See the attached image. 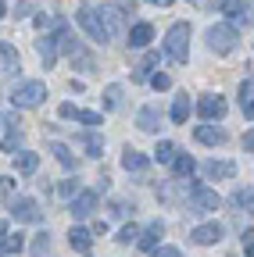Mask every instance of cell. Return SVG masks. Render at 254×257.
<instances>
[{
    "label": "cell",
    "instance_id": "obj_1",
    "mask_svg": "<svg viewBox=\"0 0 254 257\" xmlns=\"http://www.w3.org/2000/svg\"><path fill=\"white\" fill-rule=\"evenodd\" d=\"M68 43H72L68 25H65V22H57V29H54V32H47V36L36 43V54H40V61H43V68H54L57 50H68Z\"/></svg>",
    "mask_w": 254,
    "mask_h": 257
},
{
    "label": "cell",
    "instance_id": "obj_2",
    "mask_svg": "<svg viewBox=\"0 0 254 257\" xmlns=\"http://www.w3.org/2000/svg\"><path fill=\"white\" fill-rule=\"evenodd\" d=\"M240 43V29L233 22H215L208 29V50L211 54H233Z\"/></svg>",
    "mask_w": 254,
    "mask_h": 257
},
{
    "label": "cell",
    "instance_id": "obj_3",
    "mask_svg": "<svg viewBox=\"0 0 254 257\" xmlns=\"http://www.w3.org/2000/svg\"><path fill=\"white\" fill-rule=\"evenodd\" d=\"M165 54H168L176 64H186V57H190V25H186V22H176V25L165 32Z\"/></svg>",
    "mask_w": 254,
    "mask_h": 257
},
{
    "label": "cell",
    "instance_id": "obj_4",
    "mask_svg": "<svg viewBox=\"0 0 254 257\" xmlns=\"http://www.w3.org/2000/svg\"><path fill=\"white\" fill-rule=\"evenodd\" d=\"M43 100H47V86H43V79L18 82V86H15V93H11V104H15V107H22V111H29V107H40Z\"/></svg>",
    "mask_w": 254,
    "mask_h": 257
},
{
    "label": "cell",
    "instance_id": "obj_5",
    "mask_svg": "<svg viewBox=\"0 0 254 257\" xmlns=\"http://www.w3.org/2000/svg\"><path fill=\"white\" fill-rule=\"evenodd\" d=\"M75 22H79V29L86 32L93 43H108L111 40V32H108V25L101 18V8H79L75 11Z\"/></svg>",
    "mask_w": 254,
    "mask_h": 257
},
{
    "label": "cell",
    "instance_id": "obj_6",
    "mask_svg": "<svg viewBox=\"0 0 254 257\" xmlns=\"http://www.w3.org/2000/svg\"><path fill=\"white\" fill-rule=\"evenodd\" d=\"M218 193L215 189H208V186H201V182H194L190 186V207H194L197 214H208V211H218Z\"/></svg>",
    "mask_w": 254,
    "mask_h": 257
},
{
    "label": "cell",
    "instance_id": "obj_7",
    "mask_svg": "<svg viewBox=\"0 0 254 257\" xmlns=\"http://www.w3.org/2000/svg\"><path fill=\"white\" fill-rule=\"evenodd\" d=\"M97 204H101V193L86 189V193H75V197L68 200V211H72V218H90L93 211H97Z\"/></svg>",
    "mask_w": 254,
    "mask_h": 257
},
{
    "label": "cell",
    "instance_id": "obj_8",
    "mask_svg": "<svg viewBox=\"0 0 254 257\" xmlns=\"http://www.w3.org/2000/svg\"><path fill=\"white\" fill-rule=\"evenodd\" d=\"M11 218L15 221H43V211L33 197H15L11 200Z\"/></svg>",
    "mask_w": 254,
    "mask_h": 257
},
{
    "label": "cell",
    "instance_id": "obj_9",
    "mask_svg": "<svg viewBox=\"0 0 254 257\" xmlns=\"http://www.w3.org/2000/svg\"><path fill=\"white\" fill-rule=\"evenodd\" d=\"M0 125H8V136L0 140V150L15 157V150H18V147H22V140H25V133H22V121H18L15 114H4V121H0Z\"/></svg>",
    "mask_w": 254,
    "mask_h": 257
},
{
    "label": "cell",
    "instance_id": "obj_10",
    "mask_svg": "<svg viewBox=\"0 0 254 257\" xmlns=\"http://www.w3.org/2000/svg\"><path fill=\"white\" fill-rule=\"evenodd\" d=\"M197 111H201V118H204V121H218L222 114H226V100H222L218 93H211V96H201Z\"/></svg>",
    "mask_w": 254,
    "mask_h": 257
},
{
    "label": "cell",
    "instance_id": "obj_11",
    "mask_svg": "<svg viewBox=\"0 0 254 257\" xmlns=\"http://www.w3.org/2000/svg\"><path fill=\"white\" fill-rule=\"evenodd\" d=\"M57 114H61V118H72V121H82V125H90V128L101 125V114H97V111H82V107H75V104H61Z\"/></svg>",
    "mask_w": 254,
    "mask_h": 257
},
{
    "label": "cell",
    "instance_id": "obj_12",
    "mask_svg": "<svg viewBox=\"0 0 254 257\" xmlns=\"http://www.w3.org/2000/svg\"><path fill=\"white\" fill-rule=\"evenodd\" d=\"M190 239H194L197 246H211V243L222 239V225L218 221H204V225H197V229L190 232Z\"/></svg>",
    "mask_w": 254,
    "mask_h": 257
},
{
    "label": "cell",
    "instance_id": "obj_13",
    "mask_svg": "<svg viewBox=\"0 0 254 257\" xmlns=\"http://www.w3.org/2000/svg\"><path fill=\"white\" fill-rule=\"evenodd\" d=\"M161 236H165V225H161V221H150L147 229L140 232L136 246H140V250H147V253H154V250H157V243H161Z\"/></svg>",
    "mask_w": 254,
    "mask_h": 257
},
{
    "label": "cell",
    "instance_id": "obj_14",
    "mask_svg": "<svg viewBox=\"0 0 254 257\" xmlns=\"http://www.w3.org/2000/svg\"><path fill=\"white\" fill-rule=\"evenodd\" d=\"M222 11H226L229 18H236V22H243V25L254 22V8L247 4V0H222Z\"/></svg>",
    "mask_w": 254,
    "mask_h": 257
},
{
    "label": "cell",
    "instance_id": "obj_15",
    "mask_svg": "<svg viewBox=\"0 0 254 257\" xmlns=\"http://www.w3.org/2000/svg\"><path fill=\"white\" fill-rule=\"evenodd\" d=\"M136 125L143 128V133H157V128H161V107H157V104H147V107H140V114H136Z\"/></svg>",
    "mask_w": 254,
    "mask_h": 257
},
{
    "label": "cell",
    "instance_id": "obj_16",
    "mask_svg": "<svg viewBox=\"0 0 254 257\" xmlns=\"http://www.w3.org/2000/svg\"><path fill=\"white\" fill-rule=\"evenodd\" d=\"M226 140H229L226 128H218V125H197V143H204V147H222Z\"/></svg>",
    "mask_w": 254,
    "mask_h": 257
},
{
    "label": "cell",
    "instance_id": "obj_17",
    "mask_svg": "<svg viewBox=\"0 0 254 257\" xmlns=\"http://www.w3.org/2000/svg\"><path fill=\"white\" fill-rule=\"evenodd\" d=\"M147 165H150L147 154H140V150H133V147H125V154H122V168H125V172H147Z\"/></svg>",
    "mask_w": 254,
    "mask_h": 257
},
{
    "label": "cell",
    "instance_id": "obj_18",
    "mask_svg": "<svg viewBox=\"0 0 254 257\" xmlns=\"http://www.w3.org/2000/svg\"><path fill=\"white\" fill-rule=\"evenodd\" d=\"M150 40H154V25H150V22H136V25L129 29V47L140 50V47H147Z\"/></svg>",
    "mask_w": 254,
    "mask_h": 257
},
{
    "label": "cell",
    "instance_id": "obj_19",
    "mask_svg": "<svg viewBox=\"0 0 254 257\" xmlns=\"http://www.w3.org/2000/svg\"><path fill=\"white\" fill-rule=\"evenodd\" d=\"M204 175H208V179H233V175H236V165H233V161H208V165H204Z\"/></svg>",
    "mask_w": 254,
    "mask_h": 257
},
{
    "label": "cell",
    "instance_id": "obj_20",
    "mask_svg": "<svg viewBox=\"0 0 254 257\" xmlns=\"http://www.w3.org/2000/svg\"><path fill=\"white\" fill-rule=\"evenodd\" d=\"M240 114L243 118H254V79H243L240 82Z\"/></svg>",
    "mask_w": 254,
    "mask_h": 257
},
{
    "label": "cell",
    "instance_id": "obj_21",
    "mask_svg": "<svg viewBox=\"0 0 254 257\" xmlns=\"http://www.w3.org/2000/svg\"><path fill=\"white\" fill-rule=\"evenodd\" d=\"M15 168H18L22 175H33V172L40 168V154H33V150H18V154H15Z\"/></svg>",
    "mask_w": 254,
    "mask_h": 257
},
{
    "label": "cell",
    "instance_id": "obj_22",
    "mask_svg": "<svg viewBox=\"0 0 254 257\" xmlns=\"http://www.w3.org/2000/svg\"><path fill=\"white\" fill-rule=\"evenodd\" d=\"M154 68H157V50H150V54H147V57L136 64V72H133V82H150Z\"/></svg>",
    "mask_w": 254,
    "mask_h": 257
},
{
    "label": "cell",
    "instance_id": "obj_23",
    "mask_svg": "<svg viewBox=\"0 0 254 257\" xmlns=\"http://www.w3.org/2000/svg\"><path fill=\"white\" fill-rule=\"evenodd\" d=\"M75 143H79V147L86 150V157H101V154H104V140H101L97 133H82V136H79Z\"/></svg>",
    "mask_w": 254,
    "mask_h": 257
},
{
    "label": "cell",
    "instance_id": "obj_24",
    "mask_svg": "<svg viewBox=\"0 0 254 257\" xmlns=\"http://www.w3.org/2000/svg\"><path fill=\"white\" fill-rule=\"evenodd\" d=\"M68 246L79 250V253H86L93 246V232L90 229H68Z\"/></svg>",
    "mask_w": 254,
    "mask_h": 257
},
{
    "label": "cell",
    "instance_id": "obj_25",
    "mask_svg": "<svg viewBox=\"0 0 254 257\" xmlns=\"http://www.w3.org/2000/svg\"><path fill=\"white\" fill-rule=\"evenodd\" d=\"M190 111H194V104H190V96H186V93H179L176 100H172V121H176V125H186Z\"/></svg>",
    "mask_w": 254,
    "mask_h": 257
},
{
    "label": "cell",
    "instance_id": "obj_26",
    "mask_svg": "<svg viewBox=\"0 0 254 257\" xmlns=\"http://www.w3.org/2000/svg\"><path fill=\"white\" fill-rule=\"evenodd\" d=\"M22 250H25V236H18V232L0 236V257H11V253H22Z\"/></svg>",
    "mask_w": 254,
    "mask_h": 257
},
{
    "label": "cell",
    "instance_id": "obj_27",
    "mask_svg": "<svg viewBox=\"0 0 254 257\" xmlns=\"http://www.w3.org/2000/svg\"><path fill=\"white\" fill-rule=\"evenodd\" d=\"M172 172L179 175V179H190L197 172V161L190 157V154H176V161H172Z\"/></svg>",
    "mask_w": 254,
    "mask_h": 257
},
{
    "label": "cell",
    "instance_id": "obj_28",
    "mask_svg": "<svg viewBox=\"0 0 254 257\" xmlns=\"http://www.w3.org/2000/svg\"><path fill=\"white\" fill-rule=\"evenodd\" d=\"M50 150H54V157L65 165L68 172H75L79 168V161H75V154H72V147H65V143H50Z\"/></svg>",
    "mask_w": 254,
    "mask_h": 257
},
{
    "label": "cell",
    "instance_id": "obj_29",
    "mask_svg": "<svg viewBox=\"0 0 254 257\" xmlns=\"http://www.w3.org/2000/svg\"><path fill=\"white\" fill-rule=\"evenodd\" d=\"M101 18H104V25H108V32H111V40L122 32V11L118 8H101Z\"/></svg>",
    "mask_w": 254,
    "mask_h": 257
},
{
    "label": "cell",
    "instance_id": "obj_30",
    "mask_svg": "<svg viewBox=\"0 0 254 257\" xmlns=\"http://www.w3.org/2000/svg\"><path fill=\"white\" fill-rule=\"evenodd\" d=\"M176 154H179V147L168 143V140H161V143H157V150H154V161H157V165H172Z\"/></svg>",
    "mask_w": 254,
    "mask_h": 257
},
{
    "label": "cell",
    "instance_id": "obj_31",
    "mask_svg": "<svg viewBox=\"0 0 254 257\" xmlns=\"http://www.w3.org/2000/svg\"><path fill=\"white\" fill-rule=\"evenodd\" d=\"M104 107H108V111H118V107H122V86H118V82H111V86L104 89Z\"/></svg>",
    "mask_w": 254,
    "mask_h": 257
},
{
    "label": "cell",
    "instance_id": "obj_32",
    "mask_svg": "<svg viewBox=\"0 0 254 257\" xmlns=\"http://www.w3.org/2000/svg\"><path fill=\"white\" fill-rule=\"evenodd\" d=\"M0 61H4V68H18V50L4 40H0Z\"/></svg>",
    "mask_w": 254,
    "mask_h": 257
},
{
    "label": "cell",
    "instance_id": "obj_33",
    "mask_svg": "<svg viewBox=\"0 0 254 257\" xmlns=\"http://www.w3.org/2000/svg\"><path fill=\"white\" fill-rule=\"evenodd\" d=\"M233 204L254 214V193H250V189H236V193H233Z\"/></svg>",
    "mask_w": 254,
    "mask_h": 257
},
{
    "label": "cell",
    "instance_id": "obj_34",
    "mask_svg": "<svg viewBox=\"0 0 254 257\" xmlns=\"http://www.w3.org/2000/svg\"><path fill=\"white\" fill-rule=\"evenodd\" d=\"M50 253V236L43 232V236H36V243H33V257H47Z\"/></svg>",
    "mask_w": 254,
    "mask_h": 257
},
{
    "label": "cell",
    "instance_id": "obj_35",
    "mask_svg": "<svg viewBox=\"0 0 254 257\" xmlns=\"http://www.w3.org/2000/svg\"><path fill=\"white\" fill-rule=\"evenodd\" d=\"M133 211H136L133 200H115V214H118V218H133Z\"/></svg>",
    "mask_w": 254,
    "mask_h": 257
},
{
    "label": "cell",
    "instance_id": "obj_36",
    "mask_svg": "<svg viewBox=\"0 0 254 257\" xmlns=\"http://www.w3.org/2000/svg\"><path fill=\"white\" fill-rule=\"evenodd\" d=\"M133 239H140V232H136V225L129 221V225H125V229L118 232V243H133Z\"/></svg>",
    "mask_w": 254,
    "mask_h": 257
},
{
    "label": "cell",
    "instance_id": "obj_37",
    "mask_svg": "<svg viewBox=\"0 0 254 257\" xmlns=\"http://www.w3.org/2000/svg\"><path fill=\"white\" fill-rule=\"evenodd\" d=\"M150 86H154V89H168V86H172V79H168L165 72H154V75H150Z\"/></svg>",
    "mask_w": 254,
    "mask_h": 257
},
{
    "label": "cell",
    "instance_id": "obj_38",
    "mask_svg": "<svg viewBox=\"0 0 254 257\" xmlns=\"http://www.w3.org/2000/svg\"><path fill=\"white\" fill-rule=\"evenodd\" d=\"M57 193H61V197H68V200H72L75 193H79V182H72V179H68V182H61V186H57Z\"/></svg>",
    "mask_w": 254,
    "mask_h": 257
},
{
    "label": "cell",
    "instance_id": "obj_39",
    "mask_svg": "<svg viewBox=\"0 0 254 257\" xmlns=\"http://www.w3.org/2000/svg\"><path fill=\"white\" fill-rule=\"evenodd\" d=\"M11 189H15V179L11 175H0V197H11Z\"/></svg>",
    "mask_w": 254,
    "mask_h": 257
},
{
    "label": "cell",
    "instance_id": "obj_40",
    "mask_svg": "<svg viewBox=\"0 0 254 257\" xmlns=\"http://www.w3.org/2000/svg\"><path fill=\"white\" fill-rule=\"evenodd\" d=\"M243 246H247V257H254V229H243Z\"/></svg>",
    "mask_w": 254,
    "mask_h": 257
},
{
    "label": "cell",
    "instance_id": "obj_41",
    "mask_svg": "<svg viewBox=\"0 0 254 257\" xmlns=\"http://www.w3.org/2000/svg\"><path fill=\"white\" fill-rule=\"evenodd\" d=\"M150 257H183V253H179L176 246H157V250H154Z\"/></svg>",
    "mask_w": 254,
    "mask_h": 257
},
{
    "label": "cell",
    "instance_id": "obj_42",
    "mask_svg": "<svg viewBox=\"0 0 254 257\" xmlns=\"http://www.w3.org/2000/svg\"><path fill=\"white\" fill-rule=\"evenodd\" d=\"M243 150L254 154V128H250V133H243Z\"/></svg>",
    "mask_w": 254,
    "mask_h": 257
},
{
    "label": "cell",
    "instance_id": "obj_43",
    "mask_svg": "<svg viewBox=\"0 0 254 257\" xmlns=\"http://www.w3.org/2000/svg\"><path fill=\"white\" fill-rule=\"evenodd\" d=\"M0 236H8V221H0Z\"/></svg>",
    "mask_w": 254,
    "mask_h": 257
},
{
    "label": "cell",
    "instance_id": "obj_44",
    "mask_svg": "<svg viewBox=\"0 0 254 257\" xmlns=\"http://www.w3.org/2000/svg\"><path fill=\"white\" fill-rule=\"evenodd\" d=\"M8 15V4H4V0H0V18H4Z\"/></svg>",
    "mask_w": 254,
    "mask_h": 257
},
{
    "label": "cell",
    "instance_id": "obj_45",
    "mask_svg": "<svg viewBox=\"0 0 254 257\" xmlns=\"http://www.w3.org/2000/svg\"><path fill=\"white\" fill-rule=\"evenodd\" d=\"M157 4H172V0H157Z\"/></svg>",
    "mask_w": 254,
    "mask_h": 257
},
{
    "label": "cell",
    "instance_id": "obj_46",
    "mask_svg": "<svg viewBox=\"0 0 254 257\" xmlns=\"http://www.w3.org/2000/svg\"><path fill=\"white\" fill-rule=\"evenodd\" d=\"M0 121H4V118H0Z\"/></svg>",
    "mask_w": 254,
    "mask_h": 257
}]
</instances>
